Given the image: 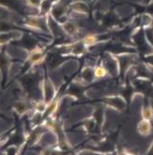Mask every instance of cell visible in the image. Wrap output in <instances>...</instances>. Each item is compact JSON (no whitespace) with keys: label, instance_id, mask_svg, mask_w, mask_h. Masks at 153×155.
Listing matches in <instances>:
<instances>
[{"label":"cell","instance_id":"6da1fadb","mask_svg":"<svg viewBox=\"0 0 153 155\" xmlns=\"http://www.w3.org/2000/svg\"><path fill=\"white\" fill-rule=\"evenodd\" d=\"M150 131V126L148 124L147 121H142L140 124H139V132L141 133V134H148Z\"/></svg>","mask_w":153,"mask_h":155},{"label":"cell","instance_id":"7a4b0ae2","mask_svg":"<svg viewBox=\"0 0 153 155\" xmlns=\"http://www.w3.org/2000/svg\"><path fill=\"white\" fill-rule=\"evenodd\" d=\"M44 155H49V154H47V153H45V154H44Z\"/></svg>","mask_w":153,"mask_h":155}]
</instances>
